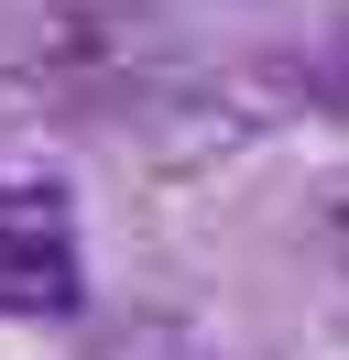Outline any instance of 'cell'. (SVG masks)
<instances>
[{
  "label": "cell",
  "mask_w": 349,
  "mask_h": 360,
  "mask_svg": "<svg viewBox=\"0 0 349 360\" xmlns=\"http://www.w3.org/2000/svg\"><path fill=\"white\" fill-rule=\"evenodd\" d=\"M87 262L55 186H0V316H77Z\"/></svg>",
  "instance_id": "obj_2"
},
{
  "label": "cell",
  "mask_w": 349,
  "mask_h": 360,
  "mask_svg": "<svg viewBox=\"0 0 349 360\" xmlns=\"http://www.w3.org/2000/svg\"><path fill=\"white\" fill-rule=\"evenodd\" d=\"M317 240H327V273H338V284H349V186H338V197H327V219H317Z\"/></svg>",
  "instance_id": "obj_3"
},
{
  "label": "cell",
  "mask_w": 349,
  "mask_h": 360,
  "mask_svg": "<svg viewBox=\"0 0 349 360\" xmlns=\"http://www.w3.org/2000/svg\"><path fill=\"white\" fill-rule=\"evenodd\" d=\"M174 66V33L131 0H44L0 33V110H120Z\"/></svg>",
  "instance_id": "obj_1"
}]
</instances>
